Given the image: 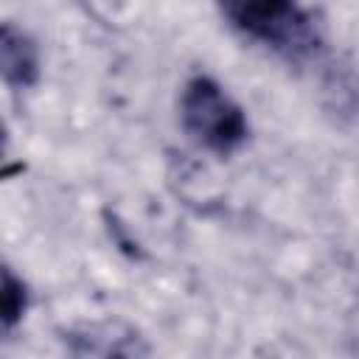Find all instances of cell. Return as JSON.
I'll use <instances>...</instances> for the list:
<instances>
[{"mask_svg":"<svg viewBox=\"0 0 359 359\" xmlns=\"http://www.w3.org/2000/svg\"><path fill=\"white\" fill-rule=\"evenodd\" d=\"M216 6L238 34L289 59H303L320 45L300 0H216Z\"/></svg>","mask_w":359,"mask_h":359,"instance_id":"6da1fadb","label":"cell"},{"mask_svg":"<svg viewBox=\"0 0 359 359\" xmlns=\"http://www.w3.org/2000/svg\"><path fill=\"white\" fill-rule=\"evenodd\" d=\"M180 123L185 135L205 151L227 157L250 137L244 109L210 76H194L180 95Z\"/></svg>","mask_w":359,"mask_h":359,"instance_id":"7a4b0ae2","label":"cell"},{"mask_svg":"<svg viewBox=\"0 0 359 359\" xmlns=\"http://www.w3.org/2000/svg\"><path fill=\"white\" fill-rule=\"evenodd\" d=\"M0 70H3V81L14 90H25L39 81L36 42L14 22H3L0 31Z\"/></svg>","mask_w":359,"mask_h":359,"instance_id":"3957f363","label":"cell"},{"mask_svg":"<svg viewBox=\"0 0 359 359\" xmlns=\"http://www.w3.org/2000/svg\"><path fill=\"white\" fill-rule=\"evenodd\" d=\"M28 309V289L22 278L14 275L11 266H3V292H0V314H3V331L8 334Z\"/></svg>","mask_w":359,"mask_h":359,"instance_id":"277c9868","label":"cell"}]
</instances>
